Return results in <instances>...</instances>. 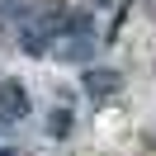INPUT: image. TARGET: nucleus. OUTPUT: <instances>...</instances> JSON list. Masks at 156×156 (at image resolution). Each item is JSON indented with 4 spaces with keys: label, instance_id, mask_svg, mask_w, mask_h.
Wrapping results in <instances>:
<instances>
[{
    "label": "nucleus",
    "instance_id": "nucleus-1",
    "mask_svg": "<svg viewBox=\"0 0 156 156\" xmlns=\"http://www.w3.org/2000/svg\"><path fill=\"white\" fill-rule=\"evenodd\" d=\"M52 57L57 62H90L95 57V38L90 33H66V38L52 43Z\"/></svg>",
    "mask_w": 156,
    "mask_h": 156
},
{
    "label": "nucleus",
    "instance_id": "nucleus-2",
    "mask_svg": "<svg viewBox=\"0 0 156 156\" xmlns=\"http://www.w3.org/2000/svg\"><path fill=\"white\" fill-rule=\"evenodd\" d=\"M29 114V95H24L19 80H0V118L5 123H19Z\"/></svg>",
    "mask_w": 156,
    "mask_h": 156
},
{
    "label": "nucleus",
    "instance_id": "nucleus-3",
    "mask_svg": "<svg viewBox=\"0 0 156 156\" xmlns=\"http://www.w3.org/2000/svg\"><path fill=\"white\" fill-rule=\"evenodd\" d=\"M118 85H123V76H118V71H85V90H90V95H99V99L114 95Z\"/></svg>",
    "mask_w": 156,
    "mask_h": 156
},
{
    "label": "nucleus",
    "instance_id": "nucleus-4",
    "mask_svg": "<svg viewBox=\"0 0 156 156\" xmlns=\"http://www.w3.org/2000/svg\"><path fill=\"white\" fill-rule=\"evenodd\" d=\"M66 133H71V114L57 109V114H52V137H66Z\"/></svg>",
    "mask_w": 156,
    "mask_h": 156
},
{
    "label": "nucleus",
    "instance_id": "nucleus-5",
    "mask_svg": "<svg viewBox=\"0 0 156 156\" xmlns=\"http://www.w3.org/2000/svg\"><path fill=\"white\" fill-rule=\"evenodd\" d=\"M0 156H19V151H10V147H0Z\"/></svg>",
    "mask_w": 156,
    "mask_h": 156
}]
</instances>
